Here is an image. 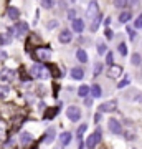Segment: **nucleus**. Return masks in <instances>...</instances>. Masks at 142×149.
I'll list each match as a JSON object with an SVG mask.
<instances>
[{
  "label": "nucleus",
  "instance_id": "1",
  "mask_svg": "<svg viewBox=\"0 0 142 149\" xmlns=\"http://www.w3.org/2000/svg\"><path fill=\"white\" fill-rule=\"evenodd\" d=\"M30 73H32L33 78H37V80H48L50 78V68L48 66H45L43 63H35L32 66V70H30Z\"/></svg>",
  "mask_w": 142,
  "mask_h": 149
},
{
  "label": "nucleus",
  "instance_id": "2",
  "mask_svg": "<svg viewBox=\"0 0 142 149\" xmlns=\"http://www.w3.org/2000/svg\"><path fill=\"white\" fill-rule=\"evenodd\" d=\"M8 33H10L12 37L20 38V40H21V38H23L26 33H28V23H26V22H18L15 27L8 30Z\"/></svg>",
  "mask_w": 142,
  "mask_h": 149
},
{
  "label": "nucleus",
  "instance_id": "3",
  "mask_svg": "<svg viewBox=\"0 0 142 149\" xmlns=\"http://www.w3.org/2000/svg\"><path fill=\"white\" fill-rule=\"evenodd\" d=\"M51 48L48 47H38L37 50H35V58L38 60V61H48V60H51Z\"/></svg>",
  "mask_w": 142,
  "mask_h": 149
},
{
  "label": "nucleus",
  "instance_id": "4",
  "mask_svg": "<svg viewBox=\"0 0 142 149\" xmlns=\"http://www.w3.org/2000/svg\"><path fill=\"white\" fill-rule=\"evenodd\" d=\"M99 141H101V129H96L94 133L86 139V143H84V144H86V148H88V149H94L96 146L99 144Z\"/></svg>",
  "mask_w": 142,
  "mask_h": 149
},
{
  "label": "nucleus",
  "instance_id": "5",
  "mask_svg": "<svg viewBox=\"0 0 142 149\" xmlns=\"http://www.w3.org/2000/svg\"><path fill=\"white\" fill-rule=\"evenodd\" d=\"M98 15H99V7H98V2H96V0H91L89 5H88V10H86V17H88L89 20H94Z\"/></svg>",
  "mask_w": 142,
  "mask_h": 149
},
{
  "label": "nucleus",
  "instance_id": "6",
  "mask_svg": "<svg viewBox=\"0 0 142 149\" xmlns=\"http://www.w3.org/2000/svg\"><path fill=\"white\" fill-rule=\"evenodd\" d=\"M66 116H68L69 121L78 123L79 119H81V109H79L78 106H69L68 109H66Z\"/></svg>",
  "mask_w": 142,
  "mask_h": 149
},
{
  "label": "nucleus",
  "instance_id": "7",
  "mask_svg": "<svg viewBox=\"0 0 142 149\" xmlns=\"http://www.w3.org/2000/svg\"><path fill=\"white\" fill-rule=\"evenodd\" d=\"M117 109V101L116 100H111V101H106L99 106V113H112Z\"/></svg>",
  "mask_w": 142,
  "mask_h": 149
},
{
  "label": "nucleus",
  "instance_id": "8",
  "mask_svg": "<svg viewBox=\"0 0 142 149\" xmlns=\"http://www.w3.org/2000/svg\"><path fill=\"white\" fill-rule=\"evenodd\" d=\"M107 126H109V131L112 134H121L122 133V126L117 119H109V121H107Z\"/></svg>",
  "mask_w": 142,
  "mask_h": 149
},
{
  "label": "nucleus",
  "instance_id": "9",
  "mask_svg": "<svg viewBox=\"0 0 142 149\" xmlns=\"http://www.w3.org/2000/svg\"><path fill=\"white\" fill-rule=\"evenodd\" d=\"M121 74H122V68L119 66V65H111L109 70H107V76H109V78H112V80L119 78Z\"/></svg>",
  "mask_w": 142,
  "mask_h": 149
},
{
  "label": "nucleus",
  "instance_id": "10",
  "mask_svg": "<svg viewBox=\"0 0 142 149\" xmlns=\"http://www.w3.org/2000/svg\"><path fill=\"white\" fill-rule=\"evenodd\" d=\"M15 78V71L13 70H8V68H3L0 71V80L2 81H12Z\"/></svg>",
  "mask_w": 142,
  "mask_h": 149
},
{
  "label": "nucleus",
  "instance_id": "11",
  "mask_svg": "<svg viewBox=\"0 0 142 149\" xmlns=\"http://www.w3.org/2000/svg\"><path fill=\"white\" fill-rule=\"evenodd\" d=\"M71 38H73V35H71V30H61V33L58 35L60 43H63V45H68V43L71 42Z\"/></svg>",
  "mask_w": 142,
  "mask_h": 149
},
{
  "label": "nucleus",
  "instance_id": "12",
  "mask_svg": "<svg viewBox=\"0 0 142 149\" xmlns=\"http://www.w3.org/2000/svg\"><path fill=\"white\" fill-rule=\"evenodd\" d=\"M55 138H56V128H55V126H51V128L46 131V134H45V143L51 144L53 141H55Z\"/></svg>",
  "mask_w": 142,
  "mask_h": 149
},
{
  "label": "nucleus",
  "instance_id": "13",
  "mask_svg": "<svg viewBox=\"0 0 142 149\" xmlns=\"http://www.w3.org/2000/svg\"><path fill=\"white\" fill-rule=\"evenodd\" d=\"M71 27H73V30L76 33H81L84 30V22L81 20V18H74V20L71 22Z\"/></svg>",
  "mask_w": 142,
  "mask_h": 149
},
{
  "label": "nucleus",
  "instance_id": "14",
  "mask_svg": "<svg viewBox=\"0 0 142 149\" xmlns=\"http://www.w3.org/2000/svg\"><path fill=\"white\" fill-rule=\"evenodd\" d=\"M60 143H61V146H68L71 143V133L69 131H63L60 134Z\"/></svg>",
  "mask_w": 142,
  "mask_h": 149
},
{
  "label": "nucleus",
  "instance_id": "15",
  "mask_svg": "<svg viewBox=\"0 0 142 149\" xmlns=\"http://www.w3.org/2000/svg\"><path fill=\"white\" fill-rule=\"evenodd\" d=\"M71 78H73V80H83V78H84V70L83 68H78V66L73 68V70H71Z\"/></svg>",
  "mask_w": 142,
  "mask_h": 149
},
{
  "label": "nucleus",
  "instance_id": "16",
  "mask_svg": "<svg viewBox=\"0 0 142 149\" xmlns=\"http://www.w3.org/2000/svg\"><path fill=\"white\" fill-rule=\"evenodd\" d=\"M7 15H8L10 20H17V18L20 17V12H18L17 7H8V8H7Z\"/></svg>",
  "mask_w": 142,
  "mask_h": 149
},
{
  "label": "nucleus",
  "instance_id": "17",
  "mask_svg": "<svg viewBox=\"0 0 142 149\" xmlns=\"http://www.w3.org/2000/svg\"><path fill=\"white\" fill-rule=\"evenodd\" d=\"M89 93H91V86H88V85H81L78 88V96L79 98H86Z\"/></svg>",
  "mask_w": 142,
  "mask_h": 149
},
{
  "label": "nucleus",
  "instance_id": "18",
  "mask_svg": "<svg viewBox=\"0 0 142 149\" xmlns=\"http://www.w3.org/2000/svg\"><path fill=\"white\" fill-rule=\"evenodd\" d=\"M33 138H32V134L30 133H21L20 134V143L23 144V146H28V144H32Z\"/></svg>",
  "mask_w": 142,
  "mask_h": 149
},
{
  "label": "nucleus",
  "instance_id": "19",
  "mask_svg": "<svg viewBox=\"0 0 142 149\" xmlns=\"http://www.w3.org/2000/svg\"><path fill=\"white\" fill-rule=\"evenodd\" d=\"M76 58H78L81 63H86V61H88V53L79 48V50H76Z\"/></svg>",
  "mask_w": 142,
  "mask_h": 149
},
{
  "label": "nucleus",
  "instance_id": "20",
  "mask_svg": "<svg viewBox=\"0 0 142 149\" xmlns=\"http://www.w3.org/2000/svg\"><path fill=\"white\" fill-rule=\"evenodd\" d=\"M12 43V35L8 32L7 33H0V45H8Z\"/></svg>",
  "mask_w": 142,
  "mask_h": 149
},
{
  "label": "nucleus",
  "instance_id": "21",
  "mask_svg": "<svg viewBox=\"0 0 142 149\" xmlns=\"http://www.w3.org/2000/svg\"><path fill=\"white\" fill-rule=\"evenodd\" d=\"M101 93H103V91H101L99 85H93L91 86V96H93V98H101Z\"/></svg>",
  "mask_w": 142,
  "mask_h": 149
},
{
  "label": "nucleus",
  "instance_id": "22",
  "mask_svg": "<svg viewBox=\"0 0 142 149\" xmlns=\"http://www.w3.org/2000/svg\"><path fill=\"white\" fill-rule=\"evenodd\" d=\"M8 95H10V88H8L7 85L0 86V100H5Z\"/></svg>",
  "mask_w": 142,
  "mask_h": 149
},
{
  "label": "nucleus",
  "instance_id": "23",
  "mask_svg": "<svg viewBox=\"0 0 142 149\" xmlns=\"http://www.w3.org/2000/svg\"><path fill=\"white\" fill-rule=\"evenodd\" d=\"M131 12H122L121 15H119V22H121V23H127V22L131 20Z\"/></svg>",
  "mask_w": 142,
  "mask_h": 149
},
{
  "label": "nucleus",
  "instance_id": "24",
  "mask_svg": "<svg viewBox=\"0 0 142 149\" xmlns=\"http://www.w3.org/2000/svg\"><path fill=\"white\" fill-rule=\"evenodd\" d=\"M40 3H42L43 8H53V7H55V3H56V0H42Z\"/></svg>",
  "mask_w": 142,
  "mask_h": 149
},
{
  "label": "nucleus",
  "instance_id": "25",
  "mask_svg": "<svg viewBox=\"0 0 142 149\" xmlns=\"http://www.w3.org/2000/svg\"><path fill=\"white\" fill-rule=\"evenodd\" d=\"M99 23H101V15H98L94 20L91 22V32H96V30H98V27H99Z\"/></svg>",
  "mask_w": 142,
  "mask_h": 149
},
{
  "label": "nucleus",
  "instance_id": "26",
  "mask_svg": "<svg viewBox=\"0 0 142 149\" xmlns=\"http://www.w3.org/2000/svg\"><path fill=\"white\" fill-rule=\"evenodd\" d=\"M58 114V108H51L50 111H46L45 113V119H50V118H55Z\"/></svg>",
  "mask_w": 142,
  "mask_h": 149
},
{
  "label": "nucleus",
  "instance_id": "27",
  "mask_svg": "<svg viewBox=\"0 0 142 149\" xmlns=\"http://www.w3.org/2000/svg\"><path fill=\"white\" fill-rule=\"evenodd\" d=\"M86 129H88V124H81V126H79L78 128V136H76V138L79 139V141H81V139H83V134H84V131H86Z\"/></svg>",
  "mask_w": 142,
  "mask_h": 149
},
{
  "label": "nucleus",
  "instance_id": "28",
  "mask_svg": "<svg viewBox=\"0 0 142 149\" xmlns=\"http://www.w3.org/2000/svg\"><path fill=\"white\" fill-rule=\"evenodd\" d=\"M106 52H107V47H106V43L99 42V43H98V53H99V55H104Z\"/></svg>",
  "mask_w": 142,
  "mask_h": 149
},
{
  "label": "nucleus",
  "instance_id": "29",
  "mask_svg": "<svg viewBox=\"0 0 142 149\" xmlns=\"http://www.w3.org/2000/svg\"><path fill=\"white\" fill-rule=\"evenodd\" d=\"M127 3H129V0H114V5L119 7V8H122V7H126Z\"/></svg>",
  "mask_w": 142,
  "mask_h": 149
},
{
  "label": "nucleus",
  "instance_id": "30",
  "mask_svg": "<svg viewBox=\"0 0 142 149\" xmlns=\"http://www.w3.org/2000/svg\"><path fill=\"white\" fill-rule=\"evenodd\" d=\"M56 27H58V20H50V22H46V28H48V30L56 28Z\"/></svg>",
  "mask_w": 142,
  "mask_h": 149
},
{
  "label": "nucleus",
  "instance_id": "31",
  "mask_svg": "<svg viewBox=\"0 0 142 149\" xmlns=\"http://www.w3.org/2000/svg\"><path fill=\"white\" fill-rule=\"evenodd\" d=\"M112 61H114V55H112V52H107L106 53V63L112 65Z\"/></svg>",
  "mask_w": 142,
  "mask_h": 149
},
{
  "label": "nucleus",
  "instance_id": "32",
  "mask_svg": "<svg viewBox=\"0 0 142 149\" xmlns=\"http://www.w3.org/2000/svg\"><path fill=\"white\" fill-rule=\"evenodd\" d=\"M5 131H7V124L3 121H0V138L5 136Z\"/></svg>",
  "mask_w": 142,
  "mask_h": 149
},
{
  "label": "nucleus",
  "instance_id": "33",
  "mask_svg": "<svg viewBox=\"0 0 142 149\" xmlns=\"http://www.w3.org/2000/svg\"><path fill=\"white\" fill-rule=\"evenodd\" d=\"M131 61H132V65H139V63H141V55H139V53H134V55H132V60H131Z\"/></svg>",
  "mask_w": 142,
  "mask_h": 149
},
{
  "label": "nucleus",
  "instance_id": "34",
  "mask_svg": "<svg viewBox=\"0 0 142 149\" xmlns=\"http://www.w3.org/2000/svg\"><path fill=\"white\" fill-rule=\"evenodd\" d=\"M119 53H121L122 56H126V55H127V47H126V43H121V45H119Z\"/></svg>",
  "mask_w": 142,
  "mask_h": 149
},
{
  "label": "nucleus",
  "instance_id": "35",
  "mask_svg": "<svg viewBox=\"0 0 142 149\" xmlns=\"http://www.w3.org/2000/svg\"><path fill=\"white\" fill-rule=\"evenodd\" d=\"M129 81H131V80H129V76H126V78H124V80H122L121 83H117V88L121 90V88H124V86H127V85H129Z\"/></svg>",
  "mask_w": 142,
  "mask_h": 149
},
{
  "label": "nucleus",
  "instance_id": "36",
  "mask_svg": "<svg viewBox=\"0 0 142 149\" xmlns=\"http://www.w3.org/2000/svg\"><path fill=\"white\" fill-rule=\"evenodd\" d=\"M134 27H136V28H142V15H139L136 18V22H134Z\"/></svg>",
  "mask_w": 142,
  "mask_h": 149
},
{
  "label": "nucleus",
  "instance_id": "37",
  "mask_svg": "<svg viewBox=\"0 0 142 149\" xmlns=\"http://www.w3.org/2000/svg\"><path fill=\"white\" fill-rule=\"evenodd\" d=\"M103 71V63H96L94 65V74H99Z\"/></svg>",
  "mask_w": 142,
  "mask_h": 149
},
{
  "label": "nucleus",
  "instance_id": "38",
  "mask_svg": "<svg viewBox=\"0 0 142 149\" xmlns=\"http://www.w3.org/2000/svg\"><path fill=\"white\" fill-rule=\"evenodd\" d=\"M68 18L73 22L74 18H76V10H69V12H68Z\"/></svg>",
  "mask_w": 142,
  "mask_h": 149
},
{
  "label": "nucleus",
  "instance_id": "39",
  "mask_svg": "<svg viewBox=\"0 0 142 149\" xmlns=\"http://www.w3.org/2000/svg\"><path fill=\"white\" fill-rule=\"evenodd\" d=\"M127 33H129L131 40H134V38H136V33H134V30H132V28H127Z\"/></svg>",
  "mask_w": 142,
  "mask_h": 149
},
{
  "label": "nucleus",
  "instance_id": "40",
  "mask_svg": "<svg viewBox=\"0 0 142 149\" xmlns=\"http://www.w3.org/2000/svg\"><path fill=\"white\" fill-rule=\"evenodd\" d=\"M84 104H86V106H91V104H93V100L86 98V100H84Z\"/></svg>",
  "mask_w": 142,
  "mask_h": 149
},
{
  "label": "nucleus",
  "instance_id": "41",
  "mask_svg": "<svg viewBox=\"0 0 142 149\" xmlns=\"http://www.w3.org/2000/svg\"><path fill=\"white\" fill-rule=\"evenodd\" d=\"M106 38H112V32H111L109 28L106 30Z\"/></svg>",
  "mask_w": 142,
  "mask_h": 149
},
{
  "label": "nucleus",
  "instance_id": "42",
  "mask_svg": "<svg viewBox=\"0 0 142 149\" xmlns=\"http://www.w3.org/2000/svg\"><path fill=\"white\" fill-rule=\"evenodd\" d=\"M137 3H139V0H129V5H132V7H136Z\"/></svg>",
  "mask_w": 142,
  "mask_h": 149
},
{
  "label": "nucleus",
  "instance_id": "43",
  "mask_svg": "<svg viewBox=\"0 0 142 149\" xmlns=\"http://www.w3.org/2000/svg\"><path fill=\"white\" fill-rule=\"evenodd\" d=\"M94 121H96V123H99V121H101V113H98V114L94 116Z\"/></svg>",
  "mask_w": 142,
  "mask_h": 149
},
{
  "label": "nucleus",
  "instance_id": "44",
  "mask_svg": "<svg viewBox=\"0 0 142 149\" xmlns=\"http://www.w3.org/2000/svg\"><path fill=\"white\" fill-rule=\"evenodd\" d=\"M7 58V53L5 52H0V60H5Z\"/></svg>",
  "mask_w": 142,
  "mask_h": 149
},
{
  "label": "nucleus",
  "instance_id": "45",
  "mask_svg": "<svg viewBox=\"0 0 142 149\" xmlns=\"http://www.w3.org/2000/svg\"><path fill=\"white\" fill-rule=\"evenodd\" d=\"M79 149H88V148H86V144H83V143H81V146H79Z\"/></svg>",
  "mask_w": 142,
  "mask_h": 149
},
{
  "label": "nucleus",
  "instance_id": "46",
  "mask_svg": "<svg viewBox=\"0 0 142 149\" xmlns=\"http://www.w3.org/2000/svg\"><path fill=\"white\" fill-rule=\"evenodd\" d=\"M56 149H63V148H56Z\"/></svg>",
  "mask_w": 142,
  "mask_h": 149
}]
</instances>
